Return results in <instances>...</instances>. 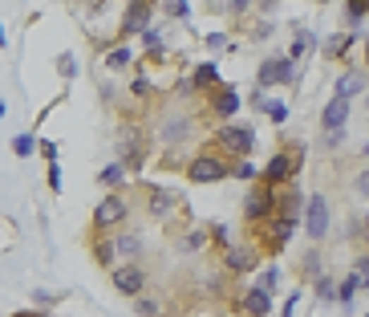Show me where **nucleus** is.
Masks as SVG:
<instances>
[{"mask_svg":"<svg viewBox=\"0 0 369 317\" xmlns=\"http://www.w3.org/2000/svg\"><path fill=\"white\" fill-rule=\"evenodd\" d=\"M329 200H325L321 191H313L308 196V203H305V232L313 236V240H321L325 232H329Z\"/></svg>","mask_w":369,"mask_h":317,"instance_id":"nucleus-1","label":"nucleus"},{"mask_svg":"<svg viewBox=\"0 0 369 317\" xmlns=\"http://www.w3.org/2000/svg\"><path fill=\"white\" fill-rule=\"evenodd\" d=\"M301 163H305V159H296L292 150H276L272 159H268V167H264V184H268V187L284 184L289 175H296V171H301Z\"/></svg>","mask_w":369,"mask_h":317,"instance_id":"nucleus-2","label":"nucleus"},{"mask_svg":"<svg viewBox=\"0 0 369 317\" xmlns=\"http://www.w3.org/2000/svg\"><path fill=\"white\" fill-rule=\"evenodd\" d=\"M126 200H122V196H106V200L97 203L94 208V228L97 232H110L114 224H122V220H126Z\"/></svg>","mask_w":369,"mask_h":317,"instance_id":"nucleus-3","label":"nucleus"},{"mask_svg":"<svg viewBox=\"0 0 369 317\" xmlns=\"http://www.w3.org/2000/svg\"><path fill=\"white\" fill-rule=\"evenodd\" d=\"M187 175H191V184H215V179H224L227 175V163L224 159H215V155H195Z\"/></svg>","mask_w":369,"mask_h":317,"instance_id":"nucleus-4","label":"nucleus"},{"mask_svg":"<svg viewBox=\"0 0 369 317\" xmlns=\"http://www.w3.org/2000/svg\"><path fill=\"white\" fill-rule=\"evenodd\" d=\"M110 281H114V289H118L122 297H138V293L146 289V273L138 265H118L110 273Z\"/></svg>","mask_w":369,"mask_h":317,"instance_id":"nucleus-5","label":"nucleus"},{"mask_svg":"<svg viewBox=\"0 0 369 317\" xmlns=\"http://www.w3.org/2000/svg\"><path fill=\"white\" fill-rule=\"evenodd\" d=\"M219 143H224L231 155H248V150L256 147V134H252V126H243V122H231V126L219 131Z\"/></svg>","mask_w":369,"mask_h":317,"instance_id":"nucleus-6","label":"nucleus"},{"mask_svg":"<svg viewBox=\"0 0 369 317\" xmlns=\"http://www.w3.org/2000/svg\"><path fill=\"white\" fill-rule=\"evenodd\" d=\"M292 73H296V61L292 57H276V61H264L260 66V90H268V85H276V82H292Z\"/></svg>","mask_w":369,"mask_h":317,"instance_id":"nucleus-7","label":"nucleus"},{"mask_svg":"<svg viewBox=\"0 0 369 317\" xmlns=\"http://www.w3.org/2000/svg\"><path fill=\"white\" fill-rule=\"evenodd\" d=\"M143 29H150V0H130V8H126V17H122V29H118V33L134 37V33H143Z\"/></svg>","mask_w":369,"mask_h":317,"instance_id":"nucleus-8","label":"nucleus"},{"mask_svg":"<svg viewBox=\"0 0 369 317\" xmlns=\"http://www.w3.org/2000/svg\"><path fill=\"white\" fill-rule=\"evenodd\" d=\"M345 122H349V98H329V106H325L321 114V126L325 131H345Z\"/></svg>","mask_w":369,"mask_h":317,"instance_id":"nucleus-9","label":"nucleus"},{"mask_svg":"<svg viewBox=\"0 0 369 317\" xmlns=\"http://www.w3.org/2000/svg\"><path fill=\"white\" fill-rule=\"evenodd\" d=\"M276 208V196L272 191H252L248 196V203H243V216L252 220V224H260V220H268Z\"/></svg>","mask_w":369,"mask_h":317,"instance_id":"nucleus-10","label":"nucleus"},{"mask_svg":"<svg viewBox=\"0 0 369 317\" xmlns=\"http://www.w3.org/2000/svg\"><path fill=\"white\" fill-rule=\"evenodd\" d=\"M240 309L252 317H268L272 313V293H268V289H252V293L240 301Z\"/></svg>","mask_w":369,"mask_h":317,"instance_id":"nucleus-11","label":"nucleus"},{"mask_svg":"<svg viewBox=\"0 0 369 317\" xmlns=\"http://www.w3.org/2000/svg\"><path fill=\"white\" fill-rule=\"evenodd\" d=\"M211 110H215V118H231L236 114V110H240V90H231V85H227V90H219V94H215V102H211Z\"/></svg>","mask_w":369,"mask_h":317,"instance_id":"nucleus-12","label":"nucleus"},{"mask_svg":"<svg viewBox=\"0 0 369 317\" xmlns=\"http://www.w3.org/2000/svg\"><path fill=\"white\" fill-rule=\"evenodd\" d=\"M191 134V118H167L162 126V143H183Z\"/></svg>","mask_w":369,"mask_h":317,"instance_id":"nucleus-13","label":"nucleus"},{"mask_svg":"<svg viewBox=\"0 0 369 317\" xmlns=\"http://www.w3.org/2000/svg\"><path fill=\"white\" fill-rule=\"evenodd\" d=\"M175 208V191H167V187H155V196H150V216H167Z\"/></svg>","mask_w":369,"mask_h":317,"instance_id":"nucleus-14","label":"nucleus"},{"mask_svg":"<svg viewBox=\"0 0 369 317\" xmlns=\"http://www.w3.org/2000/svg\"><path fill=\"white\" fill-rule=\"evenodd\" d=\"M195 90H211V85L219 82V69H215V61H203V66L195 69Z\"/></svg>","mask_w":369,"mask_h":317,"instance_id":"nucleus-15","label":"nucleus"},{"mask_svg":"<svg viewBox=\"0 0 369 317\" xmlns=\"http://www.w3.org/2000/svg\"><path fill=\"white\" fill-rule=\"evenodd\" d=\"M252 265H256L252 249H227V268H236V273H248Z\"/></svg>","mask_w":369,"mask_h":317,"instance_id":"nucleus-16","label":"nucleus"},{"mask_svg":"<svg viewBox=\"0 0 369 317\" xmlns=\"http://www.w3.org/2000/svg\"><path fill=\"white\" fill-rule=\"evenodd\" d=\"M114 249L122 252V256H138V252H143V236H138V232H122L118 240H114Z\"/></svg>","mask_w":369,"mask_h":317,"instance_id":"nucleus-17","label":"nucleus"},{"mask_svg":"<svg viewBox=\"0 0 369 317\" xmlns=\"http://www.w3.org/2000/svg\"><path fill=\"white\" fill-rule=\"evenodd\" d=\"M361 85H365L361 73H341V78H337V98H353Z\"/></svg>","mask_w":369,"mask_h":317,"instance_id":"nucleus-18","label":"nucleus"},{"mask_svg":"<svg viewBox=\"0 0 369 317\" xmlns=\"http://www.w3.org/2000/svg\"><path fill=\"white\" fill-rule=\"evenodd\" d=\"M296 224H301L296 216H280V220H276V236H272L276 249H280V244H289V236L296 232Z\"/></svg>","mask_w":369,"mask_h":317,"instance_id":"nucleus-19","label":"nucleus"},{"mask_svg":"<svg viewBox=\"0 0 369 317\" xmlns=\"http://www.w3.org/2000/svg\"><path fill=\"white\" fill-rule=\"evenodd\" d=\"M122 175H126V163H110V167L97 171V184H102V187H114V184H122Z\"/></svg>","mask_w":369,"mask_h":317,"instance_id":"nucleus-20","label":"nucleus"},{"mask_svg":"<svg viewBox=\"0 0 369 317\" xmlns=\"http://www.w3.org/2000/svg\"><path fill=\"white\" fill-rule=\"evenodd\" d=\"M130 61H134V53H130L126 45H114V49L106 53V66H110V69H126Z\"/></svg>","mask_w":369,"mask_h":317,"instance_id":"nucleus-21","label":"nucleus"},{"mask_svg":"<svg viewBox=\"0 0 369 317\" xmlns=\"http://www.w3.org/2000/svg\"><path fill=\"white\" fill-rule=\"evenodd\" d=\"M357 289H361V277L353 273V277H345V281L337 285V301H341V305H349V301L357 297Z\"/></svg>","mask_w":369,"mask_h":317,"instance_id":"nucleus-22","label":"nucleus"},{"mask_svg":"<svg viewBox=\"0 0 369 317\" xmlns=\"http://www.w3.org/2000/svg\"><path fill=\"white\" fill-rule=\"evenodd\" d=\"M313 49V33H305V29H301V33H296V41H292V61H301V57H305V53Z\"/></svg>","mask_w":369,"mask_h":317,"instance_id":"nucleus-23","label":"nucleus"},{"mask_svg":"<svg viewBox=\"0 0 369 317\" xmlns=\"http://www.w3.org/2000/svg\"><path fill=\"white\" fill-rule=\"evenodd\" d=\"M13 150L20 155V159H29L32 150H37V138H32V134H16V138H13Z\"/></svg>","mask_w":369,"mask_h":317,"instance_id":"nucleus-24","label":"nucleus"},{"mask_svg":"<svg viewBox=\"0 0 369 317\" xmlns=\"http://www.w3.org/2000/svg\"><path fill=\"white\" fill-rule=\"evenodd\" d=\"M114 252H118V249H114V240H97V244H94V256H97V265H106V268H110Z\"/></svg>","mask_w":369,"mask_h":317,"instance_id":"nucleus-25","label":"nucleus"},{"mask_svg":"<svg viewBox=\"0 0 369 317\" xmlns=\"http://www.w3.org/2000/svg\"><path fill=\"white\" fill-rule=\"evenodd\" d=\"M349 49V33H341V37H329V41H325V53H329V57H341V53Z\"/></svg>","mask_w":369,"mask_h":317,"instance_id":"nucleus-26","label":"nucleus"},{"mask_svg":"<svg viewBox=\"0 0 369 317\" xmlns=\"http://www.w3.org/2000/svg\"><path fill=\"white\" fill-rule=\"evenodd\" d=\"M276 281H280V268H264V277H260V289H268V293H276Z\"/></svg>","mask_w":369,"mask_h":317,"instance_id":"nucleus-27","label":"nucleus"},{"mask_svg":"<svg viewBox=\"0 0 369 317\" xmlns=\"http://www.w3.org/2000/svg\"><path fill=\"white\" fill-rule=\"evenodd\" d=\"M264 114H272V122H284V118H289V106H284V102H268Z\"/></svg>","mask_w":369,"mask_h":317,"instance_id":"nucleus-28","label":"nucleus"},{"mask_svg":"<svg viewBox=\"0 0 369 317\" xmlns=\"http://www.w3.org/2000/svg\"><path fill=\"white\" fill-rule=\"evenodd\" d=\"M365 8H369V0H349V20L357 25V20L365 17Z\"/></svg>","mask_w":369,"mask_h":317,"instance_id":"nucleus-29","label":"nucleus"},{"mask_svg":"<svg viewBox=\"0 0 369 317\" xmlns=\"http://www.w3.org/2000/svg\"><path fill=\"white\" fill-rule=\"evenodd\" d=\"M162 4H167V13H171V17H187V0H162Z\"/></svg>","mask_w":369,"mask_h":317,"instance_id":"nucleus-30","label":"nucleus"},{"mask_svg":"<svg viewBox=\"0 0 369 317\" xmlns=\"http://www.w3.org/2000/svg\"><path fill=\"white\" fill-rule=\"evenodd\" d=\"M130 94H134V98H146V94H150V82H146V78H134V82H130Z\"/></svg>","mask_w":369,"mask_h":317,"instance_id":"nucleus-31","label":"nucleus"},{"mask_svg":"<svg viewBox=\"0 0 369 317\" xmlns=\"http://www.w3.org/2000/svg\"><path fill=\"white\" fill-rule=\"evenodd\" d=\"M317 293H321V301H333V297H337V289H333V281H325V277L317 281Z\"/></svg>","mask_w":369,"mask_h":317,"instance_id":"nucleus-32","label":"nucleus"},{"mask_svg":"<svg viewBox=\"0 0 369 317\" xmlns=\"http://www.w3.org/2000/svg\"><path fill=\"white\" fill-rule=\"evenodd\" d=\"M353 191H357V196H365V200H369V171H361V175H357V179H353Z\"/></svg>","mask_w":369,"mask_h":317,"instance_id":"nucleus-33","label":"nucleus"},{"mask_svg":"<svg viewBox=\"0 0 369 317\" xmlns=\"http://www.w3.org/2000/svg\"><path fill=\"white\" fill-rule=\"evenodd\" d=\"M308 261H305V273L308 277H317V273H321V261H317V256H321V252H305Z\"/></svg>","mask_w":369,"mask_h":317,"instance_id":"nucleus-34","label":"nucleus"},{"mask_svg":"<svg viewBox=\"0 0 369 317\" xmlns=\"http://www.w3.org/2000/svg\"><path fill=\"white\" fill-rule=\"evenodd\" d=\"M138 37H143V45H146V49H159V29H143Z\"/></svg>","mask_w":369,"mask_h":317,"instance_id":"nucleus-35","label":"nucleus"},{"mask_svg":"<svg viewBox=\"0 0 369 317\" xmlns=\"http://www.w3.org/2000/svg\"><path fill=\"white\" fill-rule=\"evenodd\" d=\"M49 187L61 191V167H57V163H49Z\"/></svg>","mask_w":369,"mask_h":317,"instance_id":"nucleus-36","label":"nucleus"},{"mask_svg":"<svg viewBox=\"0 0 369 317\" xmlns=\"http://www.w3.org/2000/svg\"><path fill=\"white\" fill-rule=\"evenodd\" d=\"M341 138H345V131H325V147H337Z\"/></svg>","mask_w":369,"mask_h":317,"instance_id":"nucleus-37","label":"nucleus"},{"mask_svg":"<svg viewBox=\"0 0 369 317\" xmlns=\"http://www.w3.org/2000/svg\"><path fill=\"white\" fill-rule=\"evenodd\" d=\"M236 175H240V179H256V167H252V163H240V167H236Z\"/></svg>","mask_w":369,"mask_h":317,"instance_id":"nucleus-38","label":"nucleus"},{"mask_svg":"<svg viewBox=\"0 0 369 317\" xmlns=\"http://www.w3.org/2000/svg\"><path fill=\"white\" fill-rule=\"evenodd\" d=\"M61 78H73V57H69V53L61 57Z\"/></svg>","mask_w":369,"mask_h":317,"instance_id":"nucleus-39","label":"nucleus"},{"mask_svg":"<svg viewBox=\"0 0 369 317\" xmlns=\"http://www.w3.org/2000/svg\"><path fill=\"white\" fill-rule=\"evenodd\" d=\"M41 155H45L49 163H57V159H53V155H57V147H53V143H49V138H45V143H41Z\"/></svg>","mask_w":369,"mask_h":317,"instance_id":"nucleus-40","label":"nucleus"},{"mask_svg":"<svg viewBox=\"0 0 369 317\" xmlns=\"http://www.w3.org/2000/svg\"><path fill=\"white\" fill-rule=\"evenodd\" d=\"M248 4H252V0H227V8H231V13H248Z\"/></svg>","mask_w":369,"mask_h":317,"instance_id":"nucleus-41","label":"nucleus"},{"mask_svg":"<svg viewBox=\"0 0 369 317\" xmlns=\"http://www.w3.org/2000/svg\"><path fill=\"white\" fill-rule=\"evenodd\" d=\"M138 313H146V317H155V301H143V297H138Z\"/></svg>","mask_w":369,"mask_h":317,"instance_id":"nucleus-42","label":"nucleus"},{"mask_svg":"<svg viewBox=\"0 0 369 317\" xmlns=\"http://www.w3.org/2000/svg\"><path fill=\"white\" fill-rule=\"evenodd\" d=\"M0 49H8V37H4V25H0Z\"/></svg>","mask_w":369,"mask_h":317,"instance_id":"nucleus-43","label":"nucleus"},{"mask_svg":"<svg viewBox=\"0 0 369 317\" xmlns=\"http://www.w3.org/2000/svg\"><path fill=\"white\" fill-rule=\"evenodd\" d=\"M69 4H90V0H69Z\"/></svg>","mask_w":369,"mask_h":317,"instance_id":"nucleus-44","label":"nucleus"},{"mask_svg":"<svg viewBox=\"0 0 369 317\" xmlns=\"http://www.w3.org/2000/svg\"><path fill=\"white\" fill-rule=\"evenodd\" d=\"M0 118H4V102H0Z\"/></svg>","mask_w":369,"mask_h":317,"instance_id":"nucleus-45","label":"nucleus"},{"mask_svg":"<svg viewBox=\"0 0 369 317\" xmlns=\"http://www.w3.org/2000/svg\"><path fill=\"white\" fill-rule=\"evenodd\" d=\"M365 240H369V224H365Z\"/></svg>","mask_w":369,"mask_h":317,"instance_id":"nucleus-46","label":"nucleus"},{"mask_svg":"<svg viewBox=\"0 0 369 317\" xmlns=\"http://www.w3.org/2000/svg\"><path fill=\"white\" fill-rule=\"evenodd\" d=\"M365 159H369V143H365Z\"/></svg>","mask_w":369,"mask_h":317,"instance_id":"nucleus-47","label":"nucleus"},{"mask_svg":"<svg viewBox=\"0 0 369 317\" xmlns=\"http://www.w3.org/2000/svg\"><path fill=\"white\" fill-rule=\"evenodd\" d=\"M365 61H369V45H365Z\"/></svg>","mask_w":369,"mask_h":317,"instance_id":"nucleus-48","label":"nucleus"},{"mask_svg":"<svg viewBox=\"0 0 369 317\" xmlns=\"http://www.w3.org/2000/svg\"><path fill=\"white\" fill-rule=\"evenodd\" d=\"M268 317H272V313H268Z\"/></svg>","mask_w":369,"mask_h":317,"instance_id":"nucleus-49","label":"nucleus"}]
</instances>
